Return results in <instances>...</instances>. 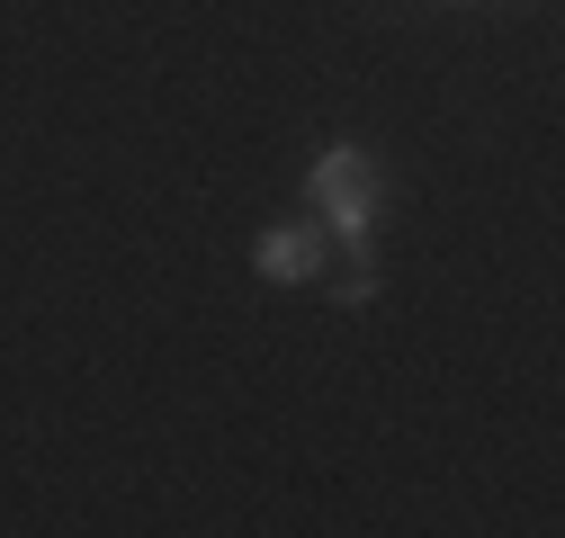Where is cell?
Returning a JSON list of instances; mask_svg holds the SVG:
<instances>
[{
	"instance_id": "obj_1",
	"label": "cell",
	"mask_w": 565,
	"mask_h": 538,
	"mask_svg": "<svg viewBox=\"0 0 565 538\" xmlns=\"http://www.w3.org/2000/svg\"><path fill=\"white\" fill-rule=\"evenodd\" d=\"M306 207L323 225V243L341 251H369L377 243V216H386V171L369 144H323L315 171H306Z\"/></svg>"
},
{
	"instance_id": "obj_2",
	"label": "cell",
	"mask_w": 565,
	"mask_h": 538,
	"mask_svg": "<svg viewBox=\"0 0 565 538\" xmlns=\"http://www.w3.org/2000/svg\"><path fill=\"white\" fill-rule=\"evenodd\" d=\"M252 269L269 288H306L315 269H323V225L315 216H288V225H269L260 243H252Z\"/></svg>"
},
{
	"instance_id": "obj_3",
	"label": "cell",
	"mask_w": 565,
	"mask_h": 538,
	"mask_svg": "<svg viewBox=\"0 0 565 538\" xmlns=\"http://www.w3.org/2000/svg\"><path fill=\"white\" fill-rule=\"evenodd\" d=\"M341 305H350V314H369V305H377V260H369V251H350V279H341Z\"/></svg>"
}]
</instances>
